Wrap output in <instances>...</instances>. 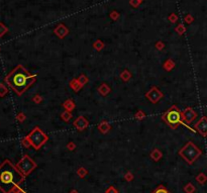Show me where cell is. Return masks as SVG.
<instances>
[{"mask_svg":"<svg viewBox=\"0 0 207 193\" xmlns=\"http://www.w3.org/2000/svg\"><path fill=\"white\" fill-rule=\"evenodd\" d=\"M194 129L197 133H199L203 138L207 137V117L202 116L199 120L195 124Z\"/></svg>","mask_w":207,"mask_h":193,"instance_id":"cell-8","label":"cell"},{"mask_svg":"<svg viewBox=\"0 0 207 193\" xmlns=\"http://www.w3.org/2000/svg\"><path fill=\"white\" fill-rule=\"evenodd\" d=\"M154 193H169L168 191H167V189L166 188H164L163 186H160V187L158 188L157 190H156Z\"/></svg>","mask_w":207,"mask_h":193,"instance_id":"cell-31","label":"cell"},{"mask_svg":"<svg viewBox=\"0 0 207 193\" xmlns=\"http://www.w3.org/2000/svg\"><path fill=\"white\" fill-rule=\"evenodd\" d=\"M126 179H127V180H131V174H127L126 175Z\"/></svg>","mask_w":207,"mask_h":193,"instance_id":"cell-40","label":"cell"},{"mask_svg":"<svg viewBox=\"0 0 207 193\" xmlns=\"http://www.w3.org/2000/svg\"><path fill=\"white\" fill-rule=\"evenodd\" d=\"M110 17H111L112 19H116L118 17V13L116 12H112L111 14H110Z\"/></svg>","mask_w":207,"mask_h":193,"instance_id":"cell-37","label":"cell"},{"mask_svg":"<svg viewBox=\"0 0 207 193\" xmlns=\"http://www.w3.org/2000/svg\"><path fill=\"white\" fill-rule=\"evenodd\" d=\"M162 120L169 126V128H171L172 129H177L178 126L180 124L186 126L188 129H190L191 131L195 133V129L191 128L190 126H188V124L184 121V118H183V112L180 110V108L177 106V105H172L170 108L164 112L162 114Z\"/></svg>","mask_w":207,"mask_h":193,"instance_id":"cell-3","label":"cell"},{"mask_svg":"<svg viewBox=\"0 0 207 193\" xmlns=\"http://www.w3.org/2000/svg\"><path fill=\"white\" fill-rule=\"evenodd\" d=\"M146 97H147V99H149L152 103L156 104V103H158L161 99H162L163 97H164V94H163V92L161 91L160 89L158 88V87L153 86V87H152V88L149 89V90L146 93Z\"/></svg>","mask_w":207,"mask_h":193,"instance_id":"cell-7","label":"cell"},{"mask_svg":"<svg viewBox=\"0 0 207 193\" xmlns=\"http://www.w3.org/2000/svg\"><path fill=\"white\" fill-rule=\"evenodd\" d=\"M25 180V175L9 160H5L0 165V190L10 193Z\"/></svg>","mask_w":207,"mask_h":193,"instance_id":"cell-2","label":"cell"},{"mask_svg":"<svg viewBox=\"0 0 207 193\" xmlns=\"http://www.w3.org/2000/svg\"><path fill=\"white\" fill-rule=\"evenodd\" d=\"M98 93L102 96H107L111 92V88L106 84V83H102L100 86L98 87Z\"/></svg>","mask_w":207,"mask_h":193,"instance_id":"cell-14","label":"cell"},{"mask_svg":"<svg viewBox=\"0 0 207 193\" xmlns=\"http://www.w3.org/2000/svg\"><path fill=\"white\" fill-rule=\"evenodd\" d=\"M16 167L23 175H25V176H26V175L29 174L32 170L36 169V164L32 158L28 157L27 155H25L22 158H21L20 161L17 163Z\"/></svg>","mask_w":207,"mask_h":193,"instance_id":"cell-6","label":"cell"},{"mask_svg":"<svg viewBox=\"0 0 207 193\" xmlns=\"http://www.w3.org/2000/svg\"><path fill=\"white\" fill-rule=\"evenodd\" d=\"M202 152L195 144L192 142H188L184 147L179 151V155L189 164H193L198 158L201 156Z\"/></svg>","mask_w":207,"mask_h":193,"instance_id":"cell-4","label":"cell"},{"mask_svg":"<svg viewBox=\"0 0 207 193\" xmlns=\"http://www.w3.org/2000/svg\"><path fill=\"white\" fill-rule=\"evenodd\" d=\"M193 20H194V18H193L192 15L188 14V15H186V16H185V21H186L187 23H191V22H193Z\"/></svg>","mask_w":207,"mask_h":193,"instance_id":"cell-32","label":"cell"},{"mask_svg":"<svg viewBox=\"0 0 207 193\" xmlns=\"http://www.w3.org/2000/svg\"><path fill=\"white\" fill-rule=\"evenodd\" d=\"M7 93H8V88L3 83H0V97H4Z\"/></svg>","mask_w":207,"mask_h":193,"instance_id":"cell-22","label":"cell"},{"mask_svg":"<svg viewBox=\"0 0 207 193\" xmlns=\"http://www.w3.org/2000/svg\"><path fill=\"white\" fill-rule=\"evenodd\" d=\"M98 131H100L101 133H103V135H106L107 133L110 131V124L108 121H106V120H103V121H101L100 124H98L97 126Z\"/></svg>","mask_w":207,"mask_h":193,"instance_id":"cell-13","label":"cell"},{"mask_svg":"<svg viewBox=\"0 0 207 193\" xmlns=\"http://www.w3.org/2000/svg\"><path fill=\"white\" fill-rule=\"evenodd\" d=\"M4 81L17 95L20 96L34 84L36 81V74H30L22 65H17L6 76Z\"/></svg>","mask_w":207,"mask_h":193,"instance_id":"cell-1","label":"cell"},{"mask_svg":"<svg viewBox=\"0 0 207 193\" xmlns=\"http://www.w3.org/2000/svg\"><path fill=\"white\" fill-rule=\"evenodd\" d=\"M16 119H17V121L21 124V122H23L26 119V115L23 112H19L18 114L16 115Z\"/></svg>","mask_w":207,"mask_h":193,"instance_id":"cell-25","label":"cell"},{"mask_svg":"<svg viewBox=\"0 0 207 193\" xmlns=\"http://www.w3.org/2000/svg\"><path fill=\"white\" fill-rule=\"evenodd\" d=\"M54 32L59 39H64L68 34H69V29H68L64 25H59L56 28H55Z\"/></svg>","mask_w":207,"mask_h":193,"instance_id":"cell-11","label":"cell"},{"mask_svg":"<svg viewBox=\"0 0 207 193\" xmlns=\"http://www.w3.org/2000/svg\"><path fill=\"white\" fill-rule=\"evenodd\" d=\"M61 118H62V120H64L65 122H69L72 118V113L70 112V111L64 110L63 112L61 113Z\"/></svg>","mask_w":207,"mask_h":193,"instance_id":"cell-18","label":"cell"},{"mask_svg":"<svg viewBox=\"0 0 207 193\" xmlns=\"http://www.w3.org/2000/svg\"><path fill=\"white\" fill-rule=\"evenodd\" d=\"M75 148H76V146H75L74 142H69V144H68V149H69V150H74Z\"/></svg>","mask_w":207,"mask_h":193,"instance_id":"cell-36","label":"cell"},{"mask_svg":"<svg viewBox=\"0 0 207 193\" xmlns=\"http://www.w3.org/2000/svg\"><path fill=\"white\" fill-rule=\"evenodd\" d=\"M63 107H64V109H65V110L72 112V111H73L74 109H75V107H76V104H75V102L72 99H67L66 101H64Z\"/></svg>","mask_w":207,"mask_h":193,"instance_id":"cell-15","label":"cell"},{"mask_svg":"<svg viewBox=\"0 0 207 193\" xmlns=\"http://www.w3.org/2000/svg\"><path fill=\"white\" fill-rule=\"evenodd\" d=\"M27 138L32 142V147L36 150H39L49 140L48 135L39 126H34L32 131L27 135Z\"/></svg>","mask_w":207,"mask_h":193,"instance_id":"cell-5","label":"cell"},{"mask_svg":"<svg viewBox=\"0 0 207 193\" xmlns=\"http://www.w3.org/2000/svg\"><path fill=\"white\" fill-rule=\"evenodd\" d=\"M107 193H116V190L114 189V188H109L108 190H107Z\"/></svg>","mask_w":207,"mask_h":193,"instance_id":"cell-39","label":"cell"},{"mask_svg":"<svg viewBox=\"0 0 207 193\" xmlns=\"http://www.w3.org/2000/svg\"><path fill=\"white\" fill-rule=\"evenodd\" d=\"M71 193H78V192H77V191H72Z\"/></svg>","mask_w":207,"mask_h":193,"instance_id":"cell-41","label":"cell"},{"mask_svg":"<svg viewBox=\"0 0 207 193\" xmlns=\"http://www.w3.org/2000/svg\"><path fill=\"white\" fill-rule=\"evenodd\" d=\"M129 3H131V5L133 6V7H138V6L140 4V0H131Z\"/></svg>","mask_w":207,"mask_h":193,"instance_id":"cell-33","label":"cell"},{"mask_svg":"<svg viewBox=\"0 0 207 193\" xmlns=\"http://www.w3.org/2000/svg\"><path fill=\"white\" fill-rule=\"evenodd\" d=\"M169 19H170V21H172V22H175V21H177L178 17L176 14H171V16H169Z\"/></svg>","mask_w":207,"mask_h":193,"instance_id":"cell-35","label":"cell"},{"mask_svg":"<svg viewBox=\"0 0 207 193\" xmlns=\"http://www.w3.org/2000/svg\"><path fill=\"white\" fill-rule=\"evenodd\" d=\"M93 49H95L97 52H100L101 50L104 49V43H103L101 39H97V41L93 44Z\"/></svg>","mask_w":207,"mask_h":193,"instance_id":"cell-19","label":"cell"},{"mask_svg":"<svg viewBox=\"0 0 207 193\" xmlns=\"http://www.w3.org/2000/svg\"><path fill=\"white\" fill-rule=\"evenodd\" d=\"M7 30H8V28L6 27L5 25H3V23H0V38L1 36H3L4 34L7 32Z\"/></svg>","mask_w":207,"mask_h":193,"instance_id":"cell-26","label":"cell"},{"mask_svg":"<svg viewBox=\"0 0 207 193\" xmlns=\"http://www.w3.org/2000/svg\"><path fill=\"white\" fill-rule=\"evenodd\" d=\"M197 181L199 182V183H201V184H203V183H205L206 180H207V178H206V176L204 174H199L197 176Z\"/></svg>","mask_w":207,"mask_h":193,"instance_id":"cell-28","label":"cell"},{"mask_svg":"<svg viewBox=\"0 0 207 193\" xmlns=\"http://www.w3.org/2000/svg\"><path fill=\"white\" fill-rule=\"evenodd\" d=\"M151 157H152V159L155 160V161H159V160L162 158V152L159 151L158 149H155V150L151 153Z\"/></svg>","mask_w":207,"mask_h":193,"instance_id":"cell-20","label":"cell"},{"mask_svg":"<svg viewBox=\"0 0 207 193\" xmlns=\"http://www.w3.org/2000/svg\"><path fill=\"white\" fill-rule=\"evenodd\" d=\"M69 86L70 88L72 89L74 92H79L81 90V89L83 88V86L81 85V83L79 82L78 78H73L71 81L69 82Z\"/></svg>","mask_w":207,"mask_h":193,"instance_id":"cell-12","label":"cell"},{"mask_svg":"<svg viewBox=\"0 0 207 193\" xmlns=\"http://www.w3.org/2000/svg\"><path fill=\"white\" fill-rule=\"evenodd\" d=\"M32 102L36 103V104H39V103L43 102V97H41V95H34V97H32Z\"/></svg>","mask_w":207,"mask_h":193,"instance_id":"cell-27","label":"cell"},{"mask_svg":"<svg viewBox=\"0 0 207 193\" xmlns=\"http://www.w3.org/2000/svg\"><path fill=\"white\" fill-rule=\"evenodd\" d=\"M78 173H79V174H80V175H81V176H83V175H84L86 172H85V170H84V169H83V168H81V169H79Z\"/></svg>","mask_w":207,"mask_h":193,"instance_id":"cell-38","label":"cell"},{"mask_svg":"<svg viewBox=\"0 0 207 193\" xmlns=\"http://www.w3.org/2000/svg\"><path fill=\"white\" fill-rule=\"evenodd\" d=\"M21 145H22L25 148H29V147H32V142H30V141L28 140L27 135L21 140Z\"/></svg>","mask_w":207,"mask_h":193,"instance_id":"cell-24","label":"cell"},{"mask_svg":"<svg viewBox=\"0 0 207 193\" xmlns=\"http://www.w3.org/2000/svg\"><path fill=\"white\" fill-rule=\"evenodd\" d=\"M164 48H165V44L163 43V41H158V43L156 44V49L159 50V51H162Z\"/></svg>","mask_w":207,"mask_h":193,"instance_id":"cell-30","label":"cell"},{"mask_svg":"<svg viewBox=\"0 0 207 193\" xmlns=\"http://www.w3.org/2000/svg\"><path fill=\"white\" fill-rule=\"evenodd\" d=\"M140 2H142V0H140Z\"/></svg>","mask_w":207,"mask_h":193,"instance_id":"cell-42","label":"cell"},{"mask_svg":"<svg viewBox=\"0 0 207 193\" xmlns=\"http://www.w3.org/2000/svg\"><path fill=\"white\" fill-rule=\"evenodd\" d=\"M120 79H121L123 82H128L131 79V73L128 70H123L121 73H120Z\"/></svg>","mask_w":207,"mask_h":193,"instance_id":"cell-17","label":"cell"},{"mask_svg":"<svg viewBox=\"0 0 207 193\" xmlns=\"http://www.w3.org/2000/svg\"><path fill=\"white\" fill-rule=\"evenodd\" d=\"M185 190H186V191L188 192V193H192L195 189H194V187L192 186V184H188V185H187V187H186V189H185Z\"/></svg>","mask_w":207,"mask_h":193,"instance_id":"cell-34","label":"cell"},{"mask_svg":"<svg viewBox=\"0 0 207 193\" xmlns=\"http://www.w3.org/2000/svg\"><path fill=\"white\" fill-rule=\"evenodd\" d=\"M78 80H79V82L81 83V85H82V86H85V85L87 84L88 82H89V79H88V77L85 75V74H82V75L79 76Z\"/></svg>","mask_w":207,"mask_h":193,"instance_id":"cell-21","label":"cell"},{"mask_svg":"<svg viewBox=\"0 0 207 193\" xmlns=\"http://www.w3.org/2000/svg\"><path fill=\"white\" fill-rule=\"evenodd\" d=\"M73 126H75V128L79 131H83L84 129H86L89 126V121L84 117V116H78L76 119L74 120Z\"/></svg>","mask_w":207,"mask_h":193,"instance_id":"cell-10","label":"cell"},{"mask_svg":"<svg viewBox=\"0 0 207 193\" xmlns=\"http://www.w3.org/2000/svg\"><path fill=\"white\" fill-rule=\"evenodd\" d=\"M175 66H176L175 62H174L172 59H168V60H167L166 62L163 64V68H164L165 71L170 72V71H172V70L174 69V68H175Z\"/></svg>","mask_w":207,"mask_h":193,"instance_id":"cell-16","label":"cell"},{"mask_svg":"<svg viewBox=\"0 0 207 193\" xmlns=\"http://www.w3.org/2000/svg\"><path fill=\"white\" fill-rule=\"evenodd\" d=\"M176 32H177L179 34H183L185 32H186V28H185V26L183 25H179L177 27H176Z\"/></svg>","mask_w":207,"mask_h":193,"instance_id":"cell-29","label":"cell"},{"mask_svg":"<svg viewBox=\"0 0 207 193\" xmlns=\"http://www.w3.org/2000/svg\"><path fill=\"white\" fill-rule=\"evenodd\" d=\"M183 112V118H184V121L186 122L187 124H192L193 121L196 119L197 117V112L192 108V107H186Z\"/></svg>","mask_w":207,"mask_h":193,"instance_id":"cell-9","label":"cell"},{"mask_svg":"<svg viewBox=\"0 0 207 193\" xmlns=\"http://www.w3.org/2000/svg\"><path fill=\"white\" fill-rule=\"evenodd\" d=\"M146 113L144 112L142 110H138V111H136V113H135V115H134V117L136 118L138 120H142V119H145L146 118Z\"/></svg>","mask_w":207,"mask_h":193,"instance_id":"cell-23","label":"cell"}]
</instances>
